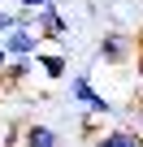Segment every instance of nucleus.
I'll return each mask as SVG.
<instances>
[{
	"instance_id": "11",
	"label": "nucleus",
	"mask_w": 143,
	"mask_h": 147,
	"mask_svg": "<svg viewBox=\"0 0 143 147\" xmlns=\"http://www.w3.org/2000/svg\"><path fill=\"white\" fill-rule=\"evenodd\" d=\"M5 61H9V52H5V43H0V69H5Z\"/></svg>"
},
{
	"instance_id": "2",
	"label": "nucleus",
	"mask_w": 143,
	"mask_h": 147,
	"mask_svg": "<svg viewBox=\"0 0 143 147\" xmlns=\"http://www.w3.org/2000/svg\"><path fill=\"white\" fill-rule=\"evenodd\" d=\"M35 35L39 39H52V43H61L69 35V22H65V13L52 5V0H48L43 9H35Z\"/></svg>"
},
{
	"instance_id": "1",
	"label": "nucleus",
	"mask_w": 143,
	"mask_h": 147,
	"mask_svg": "<svg viewBox=\"0 0 143 147\" xmlns=\"http://www.w3.org/2000/svg\"><path fill=\"white\" fill-rule=\"evenodd\" d=\"M69 100L83 104V108H87V113H96V117H113V113H117V104H113L104 91H96V87H91V74H87V69L69 78Z\"/></svg>"
},
{
	"instance_id": "3",
	"label": "nucleus",
	"mask_w": 143,
	"mask_h": 147,
	"mask_svg": "<svg viewBox=\"0 0 143 147\" xmlns=\"http://www.w3.org/2000/svg\"><path fill=\"white\" fill-rule=\"evenodd\" d=\"M0 43H5L9 56H35V52L43 48V39H39L30 26H9L5 35H0Z\"/></svg>"
},
{
	"instance_id": "4",
	"label": "nucleus",
	"mask_w": 143,
	"mask_h": 147,
	"mask_svg": "<svg viewBox=\"0 0 143 147\" xmlns=\"http://www.w3.org/2000/svg\"><path fill=\"white\" fill-rule=\"evenodd\" d=\"M130 52H134V39H130L126 30H108V35L100 39V48H96V56H100V61H108V65L130 61Z\"/></svg>"
},
{
	"instance_id": "8",
	"label": "nucleus",
	"mask_w": 143,
	"mask_h": 147,
	"mask_svg": "<svg viewBox=\"0 0 143 147\" xmlns=\"http://www.w3.org/2000/svg\"><path fill=\"white\" fill-rule=\"evenodd\" d=\"M30 74H35V56H9L0 69V82H26Z\"/></svg>"
},
{
	"instance_id": "6",
	"label": "nucleus",
	"mask_w": 143,
	"mask_h": 147,
	"mask_svg": "<svg viewBox=\"0 0 143 147\" xmlns=\"http://www.w3.org/2000/svg\"><path fill=\"white\" fill-rule=\"evenodd\" d=\"M18 134H22V143H26V147H56V143H61V134H56L52 125H39V121L22 125Z\"/></svg>"
},
{
	"instance_id": "9",
	"label": "nucleus",
	"mask_w": 143,
	"mask_h": 147,
	"mask_svg": "<svg viewBox=\"0 0 143 147\" xmlns=\"http://www.w3.org/2000/svg\"><path fill=\"white\" fill-rule=\"evenodd\" d=\"M9 26H13V9H0V35H5Z\"/></svg>"
},
{
	"instance_id": "7",
	"label": "nucleus",
	"mask_w": 143,
	"mask_h": 147,
	"mask_svg": "<svg viewBox=\"0 0 143 147\" xmlns=\"http://www.w3.org/2000/svg\"><path fill=\"white\" fill-rule=\"evenodd\" d=\"M35 65L43 69V78H65V69H69V61H65V52H48V48H39L35 52Z\"/></svg>"
},
{
	"instance_id": "10",
	"label": "nucleus",
	"mask_w": 143,
	"mask_h": 147,
	"mask_svg": "<svg viewBox=\"0 0 143 147\" xmlns=\"http://www.w3.org/2000/svg\"><path fill=\"white\" fill-rule=\"evenodd\" d=\"M18 5H22V9H43L48 0H18Z\"/></svg>"
},
{
	"instance_id": "12",
	"label": "nucleus",
	"mask_w": 143,
	"mask_h": 147,
	"mask_svg": "<svg viewBox=\"0 0 143 147\" xmlns=\"http://www.w3.org/2000/svg\"><path fill=\"white\" fill-rule=\"evenodd\" d=\"M139 74H143V52H139Z\"/></svg>"
},
{
	"instance_id": "5",
	"label": "nucleus",
	"mask_w": 143,
	"mask_h": 147,
	"mask_svg": "<svg viewBox=\"0 0 143 147\" xmlns=\"http://www.w3.org/2000/svg\"><path fill=\"white\" fill-rule=\"evenodd\" d=\"M139 143H143L139 130H130V125H113V130H100L91 147H139Z\"/></svg>"
}]
</instances>
